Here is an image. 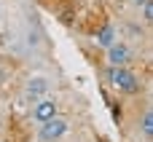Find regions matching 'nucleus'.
<instances>
[{
  "mask_svg": "<svg viewBox=\"0 0 153 142\" xmlns=\"http://www.w3.org/2000/svg\"><path fill=\"white\" fill-rule=\"evenodd\" d=\"M97 43H100V46H113V43H116V30H113V27H105V30L97 35Z\"/></svg>",
  "mask_w": 153,
  "mask_h": 142,
  "instance_id": "nucleus-6",
  "label": "nucleus"
},
{
  "mask_svg": "<svg viewBox=\"0 0 153 142\" xmlns=\"http://www.w3.org/2000/svg\"><path fill=\"white\" fill-rule=\"evenodd\" d=\"M65 132H67V121H62V118H56V115L40 124V140H43V142H54V140H59Z\"/></svg>",
  "mask_w": 153,
  "mask_h": 142,
  "instance_id": "nucleus-2",
  "label": "nucleus"
},
{
  "mask_svg": "<svg viewBox=\"0 0 153 142\" xmlns=\"http://www.w3.org/2000/svg\"><path fill=\"white\" fill-rule=\"evenodd\" d=\"M108 81H110L116 89L126 91V94H137V91H140V81H137V75L129 72V70H124V67H110Z\"/></svg>",
  "mask_w": 153,
  "mask_h": 142,
  "instance_id": "nucleus-1",
  "label": "nucleus"
},
{
  "mask_svg": "<svg viewBox=\"0 0 153 142\" xmlns=\"http://www.w3.org/2000/svg\"><path fill=\"white\" fill-rule=\"evenodd\" d=\"M143 13H145V19H148V21L153 19V3H151V0H145V3H143Z\"/></svg>",
  "mask_w": 153,
  "mask_h": 142,
  "instance_id": "nucleus-8",
  "label": "nucleus"
},
{
  "mask_svg": "<svg viewBox=\"0 0 153 142\" xmlns=\"http://www.w3.org/2000/svg\"><path fill=\"white\" fill-rule=\"evenodd\" d=\"M56 115V105L54 102H48V99H43V102H38L35 105V121H48V118H54Z\"/></svg>",
  "mask_w": 153,
  "mask_h": 142,
  "instance_id": "nucleus-4",
  "label": "nucleus"
},
{
  "mask_svg": "<svg viewBox=\"0 0 153 142\" xmlns=\"http://www.w3.org/2000/svg\"><path fill=\"white\" fill-rule=\"evenodd\" d=\"M46 89H48V81L46 78H32L27 83V94L30 97H40V94H46Z\"/></svg>",
  "mask_w": 153,
  "mask_h": 142,
  "instance_id": "nucleus-5",
  "label": "nucleus"
},
{
  "mask_svg": "<svg viewBox=\"0 0 153 142\" xmlns=\"http://www.w3.org/2000/svg\"><path fill=\"white\" fill-rule=\"evenodd\" d=\"M110 51H108V62L113 64V67H121V64H126L129 62V48L124 46V43H113V46H108Z\"/></svg>",
  "mask_w": 153,
  "mask_h": 142,
  "instance_id": "nucleus-3",
  "label": "nucleus"
},
{
  "mask_svg": "<svg viewBox=\"0 0 153 142\" xmlns=\"http://www.w3.org/2000/svg\"><path fill=\"white\" fill-rule=\"evenodd\" d=\"M134 3H137V5H143V3H145V0H134Z\"/></svg>",
  "mask_w": 153,
  "mask_h": 142,
  "instance_id": "nucleus-9",
  "label": "nucleus"
},
{
  "mask_svg": "<svg viewBox=\"0 0 153 142\" xmlns=\"http://www.w3.org/2000/svg\"><path fill=\"white\" fill-rule=\"evenodd\" d=\"M143 132H145L148 137L153 134V115L151 113H145V118H143Z\"/></svg>",
  "mask_w": 153,
  "mask_h": 142,
  "instance_id": "nucleus-7",
  "label": "nucleus"
}]
</instances>
